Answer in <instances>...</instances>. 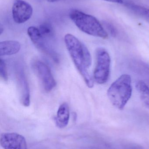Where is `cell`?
I'll list each match as a JSON object with an SVG mask.
<instances>
[{"label": "cell", "mask_w": 149, "mask_h": 149, "mask_svg": "<svg viewBox=\"0 0 149 149\" xmlns=\"http://www.w3.org/2000/svg\"><path fill=\"white\" fill-rule=\"evenodd\" d=\"M27 33L31 42L40 51L50 57L55 63H59V59L57 55L45 43L44 37L38 28L31 26L28 28Z\"/></svg>", "instance_id": "obj_5"}, {"label": "cell", "mask_w": 149, "mask_h": 149, "mask_svg": "<svg viewBox=\"0 0 149 149\" xmlns=\"http://www.w3.org/2000/svg\"><path fill=\"white\" fill-rule=\"evenodd\" d=\"M103 1H106L109 2L118 3H122L123 2L122 0H103Z\"/></svg>", "instance_id": "obj_17"}, {"label": "cell", "mask_w": 149, "mask_h": 149, "mask_svg": "<svg viewBox=\"0 0 149 149\" xmlns=\"http://www.w3.org/2000/svg\"><path fill=\"white\" fill-rule=\"evenodd\" d=\"M105 27L111 36L113 37H115L117 35V31L113 25L109 23L106 22L105 23Z\"/></svg>", "instance_id": "obj_16"}, {"label": "cell", "mask_w": 149, "mask_h": 149, "mask_svg": "<svg viewBox=\"0 0 149 149\" xmlns=\"http://www.w3.org/2000/svg\"><path fill=\"white\" fill-rule=\"evenodd\" d=\"M0 74L3 80L7 81H8V74L6 69V63L4 60L2 58L0 59Z\"/></svg>", "instance_id": "obj_14"}, {"label": "cell", "mask_w": 149, "mask_h": 149, "mask_svg": "<svg viewBox=\"0 0 149 149\" xmlns=\"http://www.w3.org/2000/svg\"><path fill=\"white\" fill-rule=\"evenodd\" d=\"M96 56V66L94 78L98 84H104L109 79L111 58L107 51L103 48L97 49Z\"/></svg>", "instance_id": "obj_4"}, {"label": "cell", "mask_w": 149, "mask_h": 149, "mask_svg": "<svg viewBox=\"0 0 149 149\" xmlns=\"http://www.w3.org/2000/svg\"><path fill=\"white\" fill-rule=\"evenodd\" d=\"M0 144L4 149H27L25 138L17 133H3Z\"/></svg>", "instance_id": "obj_8"}, {"label": "cell", "mask_w": 149, "mask_h": 149, "mask_svg": "<svg viewBox=\"0 0 149 149\" xmlns=\"http://www.w3.org/2000/svg\"><path fill=\"white\" fill-rule=\"evenodd\" d=\"M64 41L70 56L85 80L87 86L92 88L94 86V81L86 65L84 54L85 45L82 43L76 37L71 34H67L64 37Z\"/></svg>", "instance_id": "obj_1"}, {"label": "cell", "mask_w": 149, "mask_h": 149, "mask_svg": "<svg viewBox=\"0 0 149 149\" xmlns=\"http://www.w3.org/2000/svg\"><path fill=\"white\" fill-rule=\"evenodd\" d=\"M133 7V8L135 9V10L143 15L147 17L149 19V9H148L138 6H134Z\"/></svg>", "instance_id": "obj_15"}, {"label": "cell", "mask_w": 149, "mask_h": 149, "mask_svg": "<svg viewBox=\"0 0 149 149\" xmlns=\"http://www.w3.org/2000/svg\"><path fill=\"white\" fill-rule=\"evenodd\" d=\"M35 68L44 90L51 91L56 86V82L49 67L43 62L38 61L35 63Z\"/></svg>", "instance_id": "obj_7"}, {"label": "cell", "mask_w": 149, "mask_h": 149, "mask_svg": "<svg viewBox=\"0 0 149 149\" xmlns=\"http://www.w3.org/2000/svg\"><path fill=\"white\" fill-rule=\"evenodd\" d=\"M39 31L42 36L44 37L45 36H51L52 34V29L50 24L47 23H44L41 24L39 26Z\"/></svg>", "instance_id": "obj_13"}, {"label": "cell", "mask_w": 149, "mask_h": 149, "mask_svg": "<svg viewBox=\"0 0 149 149\" xmlns=\"http://www.w3.org/2000/svg\"><path fill=\"white\" fill-rule=\"evenodd\" d=\"M17 72V78L22 92L21 101L24 107H29L30 103L29 88L23 70L19 69Z\"/></svg>", "instance_id": "obj_9"}, {"label": "cell", "mask_w": 149, "mask_h": 149, "mask_svg": "<svg viewBox=\"0 0 149 149\" xmlns=\"http://www.w3.org/2000/svg\"><path fill=\"white\" fill-rule=\"evenodd\" d=\"M70 17L76 26L84 33L101 38H107V32L94 17L78 10H73L70 12Z\"/></svg>", "instance_id": "obj_3"}, {"label": "cell", "mask_w": 149, "mask_h": 149, "mask_svg": "<svg viewBox=\"0 0 149 149\" xmlns=\"http://www.w3.org/2000/svg\"><path fill=\"white\" fill-rule=\"evenodd\" d=\"M132 93L131 77L123 74L111 85L108 90L107 95L115 107L122 110L131 98Z\"/></svg>", "instance_id": "obj_2"}, {"label": "cell", "mask_w": 149, "mask_h": 149, "mask_svg": "<svg viewBox=\"0 0 149 149\" xmlns=\"http://www.w3.org/2000/svg\"><path fill=\"white\" fill-rule=\"evenodd\" d=\"M70 119V109L66 102L62 103L59 108L55 118L56 125L59 128L63 129L68 125Z\"/></svg>", "instance_id": "obj_10"}, {"label": "cell", "mask_w": 149, "mask_h": 149, "mask_svg": "<svg viewBox=\"0 0 149 149\" xmlns=\"http://www.w3.org/2000/svg\"><path fill=\"white\" fill-rule=\"evenodd\" d=\"M21 45L16 41H5L0 42V56H10L18 53Z\"/></svg>", "instance_id": "obj_11"}, {"label": "cell", "mask_w": 149, "mask_h": 149, "mask_svg": "<svg viewBox=\"0 0 149 149\" xmlns=\"http://www.w3.org/2000/svg\"><path fill=\"white\" fill-rule=\"evenodd\" d=\"M140 98L146 108L149 110V88L143 81L139 80L136 84Z\"/></svg>", "instance_id": "obj_12"}, {"label": "cell", "mask_w": 149, "mask_h": 149, "mask_svg": "<svg viewBox=\"0 0 149 149\" xmlns=\"http://www.w3.org/2000/svg\"><path fill=\"white\" fill-rule=\"evenodd\" d=\"M46 1L49 2H55L59 1H61V0H44Z\"/></svg>", "instance_id": "obj_18"}, {"label": "cell", "mask_w": 149, "mask_h": 149, "mask_svg": "<svg viewBox=\"0 0 149 149\" xmlns=\"http://www.w3.org/2000/svg\"><path fill=\"white\" fill-rule=\"evenodd\" d=\"M3 27L2 25L1 24V26H0V34L1 35L2 34L3 32Z\"/></svg>", "instance_id": "obj_19"}, {"label": "cell", "mask_w": 149, "mask_h": 149, "mask_svg": "<svg viewBox=\"0 0 149 149\" xmlns=\"http://www.w3.org/2000/svg\"><path fill=\"white\" fill-rule=\"evenodd\" d=\"M12 14L15 22L22 24L31 17L33 14V8L26 1L15 0L12 6Z\"/></svg>", "instance_id": "obj_6"}]
</instances>
